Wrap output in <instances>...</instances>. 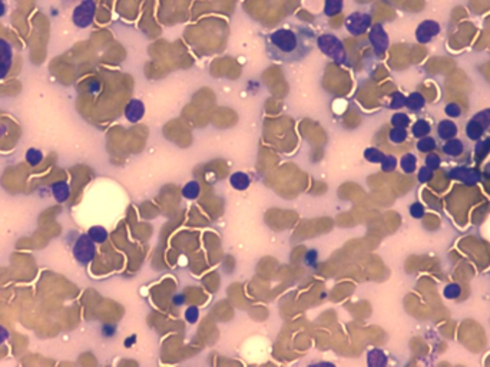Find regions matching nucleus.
Returning a JSON list of instances; mask_svg holds the SVG:
<instances>
[{
    "label": "nucleus",
    "instance_id": "1",
    "mask_svg": "<svg viewBox=\"0 0 490 367\" xmlns=\"http://www.w3.org/2000/svg\"><path fill=\"white\" fill-rule=\"evenodd\" d=\"M316 39L314 30L305 25L283 26L265 36L267 55L276 62H301L314 49Z\"/></svg>",
    "mask_w": 490,
    "mask_h": 367
},
{
    "label": "nucleus",
    "instance_id": "2",
    "mask_svg": "<svg viewBox=\"0 0 490 367\" xmlns=\"http://www.w3.org/2000/svg\"><path fill=\"white\" fill-rule=\"evenodd\" d=\"M316 46H317L327 57H330L339 65H350L347 52H345L343 42L332 33H323L317 36L316 39Z\"/></svg>",
    "mask_w": 490,
    "mask_h": 367
},
{
    "label": "nucleus",
    "instance_id": "3",
    "mask_svg": "<svg viewBox=\"0 0 490 367\" xmlns=\"http://www.w3.org/2000/svg\"><path fill=\"white\" fill-rule=\"evenodd\" d=\"M95 253H96L95 241L88 234L77 237V240L73 244V257L77 263L82 265L89 264L95 258Z\"/></svg>",
    "mask_w": 490,
    "mask_h": 367
},
{
    "label": "nucleus",
    "instance_id": "4",
    "mask_svg": "<svg viewBox=\"0 0 490 367\" xmlns=\"http://www.w3.org/2000/svg\"><path fill=\"white\" fill-rule=\"evenodd\" d=\"M371 26V14L367 12H352L345 19V29L354 36L363 35Z\"/></svg>",
    "mask_w": 490,
    "mask_h": 367
},
{
    "label": "nucleus",
    "instance_id": "5",
    "mask_svg": "<svg viewBox=\"0 0 490 367\" xmlns=\"http://www.w3.org/2000/svg\"><path fill=\"white\" fill-rule=\"evenodd\" d=\"M93 14H95V3L92 0L83 2L82 5L76 9L75 14H73V21H75L76 26H79V28L89 26L92 21H93Z\"/></svg>",
    "mask_w": 490,
    "mask_h": 367
},
{
    "label": "nucleus",
    "instance_id": "6",
    "mask_svg": "<svg viewBox=\"0 0 490 367\" xmlns=\"http://www.w3.org/2000/svg\"><path fill=\"white\" fill-rule=\"evenodd\" d=\"M370 42L373 45L376 55L380 56L386 52L387 46H388V37H387V33L384 32L381 25H374L371 32H370Z\"/></svg>",
    "mask_w": 490,
    "mask_h": 367
},
{
    "label": "nucleus",
    "instance_id": "7",
    "mask_svg": "<svg viewBox=\"0 0 490 367\" xmlns=\"http://www.w3.org/2000/svg\"><path fill=\"white\" fill-rule=\"evenodd\" d=\"M145 115V105L142 104L139 99H131L129 104L125 108V118L128 119L132 124H136Z\"/></svg>",
    "mask_w": 490,
    "mask_h": 367
},
{
    "label": "nucleus",
    "instance_id": "8",
    "mask_svg": "<svg viewBox=\"0 0 490 367\" xmlns=\"http://www.w3.org/2000/svg\"><path fill=\"white\" fill-rule=\"evenodd\" d=\"M12 48L7 42L0 39V81L6 76L12 66Z\"/></svg>",
    "mask_w": 490,
    "mask_h": 367
},
{
    "label": "nucleus",
    "instance_id": "9",
    "mask_svg": "<svg viewBox=\"0 0 490 367\" xmlns=\"http://www.w3.org/2000/svg\"><path fill=\"white\" fill-rule=\"evenodd\" d=\"M439 32H440V28H439V25H437L436 22L426 21L423 22L420 26L417 28L416 36H417V41L421 42V43H426V42L430 41L433 36L437 35Z\"/></svg>",
    "mask_w": 490,
    "mask_h": 367
},
{
    "label": "nucleus",
    "instance_id": "10",
    "mask_svg": "<svg viewBox=\"0 0 490 367\" xmlns=\"http://www.w3.org/2000/svg\"><path fill=\"white\" fill-rule=\"evenodd\" d=\"M52 194L57 202H65L69 200L70 187L66 181H57L52 185Z\"/></svg>",
    "mask_w": 490,
    "mask_h": 367
},
{
    "label": "nucleus",
    "instance_id": "11",
    "mask_svg": "<svg viewBox=\"0 0 490 367\" xmlns=\"http://www.w3.org/2000/svg\"><path fill=\"white\" fill-rule=\"evenodd\" d=\"M229 182H231V185L235 189L244 191V189H247L251 185V178L245 172H234L229 178Z\"/></svg>",
    "mask_w": 490,
    "mask_h": 367
},
{
    "label": "nucleus",
    "instance_id": "12",
    "mask_svg": "<svg viewBox=\"0 0 490 367\" xmlns=\"http://www.w3.org/2000/svg\"><path fill=\"white\" fill-rule=\"evenodd\" d=\"M88 236L95 241V244H102L108 238V231L104 227H101V225H95V227H90Z\"/></svg>",
    "mask_w": 490,
    "mask_h": 367
},
{
    "label": "nucleus",
    "instance_id": "13",
    "mask_svg": "<svg viewBox=\"0 0 490 367\" xmlns=\"http://www.w3.org/2000/svg\"><path fill=\"white\" fill-rule=\"evenodd\" d=\"M343 10V0H325L324 14L331 17L339 14Z\"/></svg>",
    "mask_w": 490,
    "mask_h": 367
},
{
    "label": "nucleus",
    "instance_id": "14",
    "mask_svg": "<svg viewBox=\"0 0 490 367\" xmlns=\"http://www.w3.org/2000/svg\"><path fill=\"white\" fill-rule=\"evenodd\" d=\"M200 192L201 187L197 181H191V182L185 184V187L182 188V195H184L187 200H195V198L200 195Z\"/></svg>",
    "mask_w": 490,
    "mask_h": 367
},
{
    "label": "nucleus",
    "instance_id": "15",
    "mask_svg": "<svg viewBox=\"0 0 490 367\" xmlns=\"http://www.w3.org/2000/svg\"><path fill=\"white\" fill-rule=\"evenodd\" d=\"M368 364L370 366H383V364H386V356L380 350H371L368 353Z\"/></svg>",
    "mask_w": 490,
    "mask_h": 367
},
{
    "label": "nucleus",
    "instance_id": "16",
    "mask_svg": "<svg viewBox=\"0 0 490 367\" xmlns=\"http://www.w3.org/2000/svg\"><path fill=\"white\" fill-rule=\"evenodd\" d=\"M43 160V153L39 151V149H35V148H32V149H29L28 152H26V161H28L29 164L32 166L39 165Z\"/></svg>",
    "mask_w": 490,
    "mask_h": 367
},
{
    "label": "nucleus",
    "instance_id": "17",
    "mask_svg": "<svg viewBox=\"0 0 490 367\" xmlns=\"http://www.w3.org/2000/svg\"><path fill=\"white\" fill-rule=\"evenodd\" d=\"M364 158L367 161H370V162H381L383 161V153L380 152L379 149H376V148H367L366 151H364Z\"/></svg>",
    "mask_w": 490,
    "mask_h": 367
},
{
    "label": "nucleus",
    "instance_id": "18",
    "mask_svg": "<svg viewBox=\"0 0 490 367\" xmlns=\"http://www.w3.org/2000/svg\"><path fill=\"white\" fill-rule=\"evenodd\" d=\"M200 317V310H198V307L197 305H189L188 307V310L185 312V319H187L188 323H191L193 324Z\"/></svg>",
    "mask_w": 490,
    "mask_h": 367
},
{
    "label": "nucleus",
    "instance_id": "19",
    "mask_svg": "<svg viewBox=\"0 0 490 367\" xmlns=\"http://www.w3.org/2000/svg\"><path fill=\"white\" fill-rule=\"evenodd\" d=\"M317 251H316V249H310V251H307V254L304 257V263L307 264L308 267H316V265H317Z\"/></svg>",
    "mask_w": 490,
    "mask_h": 367
},
{
    "label": "nucleus",
    "instance_id": "20",
    "mask_svg": "<svg viewBox=\"0 0 490 367\" xmlns=\"http://www.w3.org/2000/svg\"><path fill=\"white\" fill-rule=\"evenodd\" d=\"M421 105H423V99L419 93H413L411 96L408 98L407 101V106L408 108H411V109H416V108H420Z\"/></svg>",
    "mask_w": 490,
    "mask_h": 367
},
{
    "label": "nucleus",
    "instance_id": "21",
    "mask_svg": "<svg viewBox=\"0 0 490 367\" xmlns=\"http://www.w3.org/2000/svg\"><path fill=\"white\" fill-rule=\"evenodd\" d=\"M404 138H406V132L403 131L401 128H396V129L390 132V139L393 142H401Z\"/></svg>",
    "mask_w": 490,
    "mask_h": 367
},
{
    "label": "nucleus",
    "instance_id": "22",
    "mask_svg": "<svg viewBox=\"0 0 490 367\" xmlns=\"http://www.w3.org/2000/svg\"><path fill=\"white\" fill-rule=\"evenodd\" d=\"M381 168H383V171H391L396 168V160L393 157H384L381 161Z\"/></svg>",
    "mask_w": 490,
    "mask_h": 367
},
{
    "label": "nucleus",
    "instance_id": "23",
    "mask_svg": "<svg viewBox=\"0 0 490 367\" xmlns=\"http://www.w3.org/2000/svg\"><path fill=\"white\" fill-rule=\"evenodd\" d=\"M391 122H393V125H396V126H404V125L408 122V119L406 115H403V113H397V115H394L393 117Z\"/></svg>",
    "mask_w": 490,
    "mask_h": 367
},
{
    "label": "nucleus",
    "instance_id": "24",
    "mask_svg": "<svg viewBox=\"0 0 490 367\" xmlns=\"http://www.w3.org/2000/svg\"><path fill=\"white\" fill-rule=\"evenodd\" d=\"M403 102H404V98H403V95H400V93H396L393 98V102H391V108H399V106L403 105Z\"/></svg>",
    "mask_w": 490,
    "mask_h": 367
},
{
    "label": "nucleus",
    "instance_id": "25",
    "mask_svg": "<svg viewBox=\"0 0 490 367\" xmlns=\"http://www.w3.org/2000/svg\"><path fill=\"white\" fill-rule=\"evenodd\" d=\"M7 339H9V330L0 324V344H3Z\"/></svg>",
    "mask_w": 490,
    "mask_h": 367
},
{
    "label": "nucleus",
    "instance_id": "26",
    "mask_svg": "<svg viewBox=\"0 0 490 367\" xmlns=\"http://www.w3.org/2000/svg\"><path fill=\"white\" fill-rule=\"evenodd\" d=\"M115 330H116V329H115V326H111V324H108V326H104V329H102V332H104L105 337H112V336L115 334Z\"/></svg>",
    "mask_w": 490,
    "mask_h": 367
},
{
    "label": "nucleus",
    "instance_id": "27",
    "mask_svg": "<svg viewBox=\"0 0 490 367\" xmlns=\"http://www.w3.org/2000/svg\"><path fill=\"white\" fill-rule=\"evenodd\" d=\"M185 303V298L182 294H177V296H173V304L175 305H182Z\"/></svg>",
    "mask_w": 490,
    "mask_h": 367
},
{
    "label": "nucleus",
    "instance_id": "28",
    "mask_svg": "<svg viewBox=\"0 0 490 367\" xmlns=\"http://www.w3.org/2000/svg\"><path fill=\"white\" fill-rule=\"evenodd\" d=\"M6 132H7V126H6V125L0 124V138H2V137H3V135L6 133Z\"/></svg>",
    "mask_w": 490,
    "mask_h": 367
}]
</instances>
